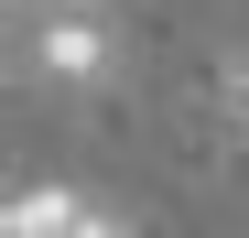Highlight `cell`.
Masks as SVG:
<instances>
[{
	"label": "cell",
	"instance_id": "obj_3",
	"mask_svg": "<svg viewBox=\"0 0 249 238\" xmlns=\"http://www.w3.org/2000/svg\"><path fill=\"white\" fill-rule=\"evenodd\" d=\"M217 108L238 119V130H249V54H228V76H217Z\"/></svg>",
	"mask_w": 249,
	"mask_h": 238
},
{
	"label": "cell",
	"instance_id": "obj_1",
	"mask_svg": "<svg viewBox=\"0 0 249 238\" xmlns=\"http://www.w3.org/2000/svg\"><path fill=\"white\" fill-rule=\"evenodd\" d=\"M33 65L54 76V87H108V65H119V33L98 11H54L44 22V44H33Z\"/></svg>",
	"mask_w": 249,
	"mask_h": 238
},
{
	"label": "cell",
	"instance_id": "obj_2",
	"mask_svg": "<svg viewBox=\"0 0 249 238\" xmlns=\"http://www.w3.org/2000/svg\"><path fill=\"white\" fill-rule=\"evenodd\" d=\"M0 238H130V227H119L98 195H76V184H33V195H11Z\"/></svg>",
	"mask_w": 249,
	"mask_h": 238
}]
</instances>
